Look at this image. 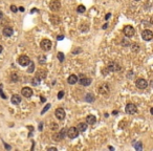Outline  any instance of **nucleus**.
I'll return each instance as SVG.
<instances>
[{"instance_id": "f257e3e1", "label": "nucleus", "mask_w": 153, "mask_h": 151, "mask_svg": "<svg viewBox=\"0 0 153 151\" xmlns=\"http://www.w3.org/2000/svg\"><path fill=\"white\" fill-rule=\"evenodd\" d=\"M98 91L100 92V94H103V96H108L110 92V87L107 83H103L99 86L98 88Z\"/></svg>"}, {"instance_id": "f03ea898", "label": "nucleus", "mask_w": 153, "mask_h": 151, "mask_svg": "<svg viewBox=\"0 0 153 151\" xmlns=\"http://www.w3.org/2000/svg\"><path fill=\"white\" fill-rule=\"evenodd\" d=\"M123 33L126 37H132V36L135 34V30H134V27L131 25H126L125 27L123 28Z\"/></svg>"}, {"instance_id": "7ed1b4c3", "label": "nucleus", "mask_w": 153, "mask_h": 151, "mask_svg": "<svg viewBox=\"0 0 153 151\" xmlns=\"http://www.w3.org/2000/svg\"><path fill=\"white\" fill-rule=\"evenodd\" d=\"M40 46H41V48L43 49V50H49V49L51 48V46H53V43H51L50 40L48 39H43L41 41V43H40Z\"/></svg>"}, {"instance_id": "20e7f679", "label": "nucleus", "mask_w": 153, "mask_h": 151, "mask_svg": "<svg viewBox=\"0 0 153 151\" xmlns=\"http://www.w3.org/2000/svg\"><path fill=\"white\" fill-rule=\"evenodd\" d=\"M107 68H108V70H109V71H114V73H118V71L122 70L121 65H119L116 62H110Z\"/></svg>"}, {"instance_id": "39448f33", "label": "nucleus", "mask_w": 153, "mask_h": 151, "mask_svg": "<svg viewBox=\"0 0 153 151\" xmlns=\"http://www.w3.org/2000/svg\"><path fill=\"white\" fill-rule=\"evenodd\" d=\"M79 130L78 128L76 127H70L68 130H67V136L69 137V139H76V136H79Z\"/></svg>"}, {"instance_id": "423d86ee", "label": "nucleus", "mask_w": 153, "mask_h": 151, "mask_svg": "<svg viewBox=\"0 0 153 151\" xmlns=\"http://www.w3.org/2000/svg\"><path fill=\"white\" fill-rule=\"evenodd\" d=\"M49 8L53 12H57V11H59L61 8V2L59 0H53L50 2V4H49Z\"/></svg>"}, {"instance_id": "0eeeda50", "label": "nucleus", "mask_w": 153, "mask_h": 151, "mask_svg": "<svg viewBox=\"0 0 153 151\" xmlns=\"http://www.w3.org/2000/svg\"><path fill=\"white\" fill-rule=\"evenodd\" d=\"M135 85L138 89H146L148 87V82L145 79H138L135 82Z\"/></svg>"}, {"instance_id": "6e6552de", "label": "nucleus", "mask_w": 153, "mask_h": 151, "mask_svg": "<svg viewBox=\"0 0 153 151\" xmlns=\"http://www.w3.org/2000/svg\"><path fill=\"white\" fill-rule=\"evenodd\" d=\"M18 63L22 66H27L28 64H31V59L27 56H20L18 58Z\"/></svg>"}, {"instance_id": "1a4fd4ad", "label": "nucleus", "mask_w": 153, "mask_h": 151, "mask_svg": "<svg viewBox=\"0 0 153 151\" xmlns=\"http://www.w3.org/2000/svg\"><path fill=\"white\" fill-rule=\"evenodd\" d=\"M125 111H126V113H128V114H134L138 111V108H136V106L134 104L130 103V104H127V106H126Z\"/></svg>"}, {"instance_id": "9d476101", "label": "nucleus", "mask_w": 153, "mask_h": 151, "mask_svg": "<svg viewBox=\"0 0 153 151\" xmlns=\"http://www.w3.org/2000/svg\"><path fill=\"white\" fill-rule=\"evenodd\" d=\"M142 37H143V39L145 40V41H150L153 38V33L149 30H145L142 33Z\"/></svg>"}, {"instance_id": "9b49d317", "label": "nucleus", "mask_w": 153, "mask_h": 151, "mask_svg": "<svg viewBox=\"0 0 153 151\" xmlns=\"http://www.w3.org/2000/svg\"><path fill=\"white\" fill-rule=\"evenodd\" d=\"M21 94L24 98H31L33 96V90H31L30 87H23L21 89Z\"/></svg>"}, {"instance_id": "f8f14e48", "label": "nucleus", "mask_w": 153, "mask_h": 151, "mask_svg": "<svg viewBox=\"0 0 153 151\" xmlns=\"http://www.w3.org/2000/svg\"><path fill=\"white\" fill-rule=\"evenodd\" d=\"M55 114H56V118L59 119V120H63L65 118V111L63 108H57L55 111Z\"/></svg>"}, {"instance_id": "ddd939ff", "label": "nucleus", "mask_w": 153, "mask_h": 151, "mask_svg": "<svg viewBox=\"0 0 153 151\" xmlns=\"http://www.w3.org/2000/svg\"><path fill=\"white\" fill-rule=\"evenodd\" d=\"M92 80L90 78H84V77H82V79L80 80V84L83 85V86H89V85L91 84Z\"/></svg>"}, {"instance_id": "4468645a", "label": "nucleus", "mask_w": 153, "mask_h": 151, "mask_svg": "<svg viewBox=\"0 0 153 151\" xmlns=\"http://www.w3.org/2000/svg\"><path fill=\"white\" fill-rule=\"evenodd\" d=\"M67 82H68V84H70V85L76 84V82H78V76H76V75L69 76V77H68V80H67Z\"/></svg>"}, {"instance_id": "2eb2a0df", "label": "nucleus", "mask_w": 153, "mask_h": 151, "mask_svg": "<svg viewBox=\"0 0 153 151\" xmlns=\"http://www.w3.org/2000/svg\"><path fill=\"white\" fill-rule=\"evenodd\" d=\"M96 118L94 116H88L86 118V123L87 124H89V125H93V124H96Z\"/></svg>"}, {"instance_id": "dca6fc26", "label": "nucleus", "mask_w": 153, "mask_h": 151, "mask_svg": "<svg viewBox=\"0 0 153 151\" xmlns=\"http://www.w3.org/2000/svg\"><path fill=\"white\" fill-rule=\"evenodd\" d=\"M2 33H3V35L6 36V37H11V36L13 35V33H14V31H13L12 27H5V28H3Z\"/></svg>"}, {"instance_id": "f3484780", "label": "nucleus", "mask_w": 153, "mask_h": 151, "mask_svg": "<svg viewBox=\"0 0 153 151\" xmlns=\"http://www.w3.org/2000/svg\"><path fill=\"white\" fill-rule=\"evenodd\" d=\"M76 128H78V130L80 132H84L87 129V123H79Z\"/></svg>"}, {"instance_id": "a211bd4d", "label": "nucleus", "mask_w": 153, "mask_h": 151, "mask_svg": "<svg viewBox=\"0 0 153 151\" xmlns=\"http://www.w3.org/2000/svg\"><path fill=\"white\" fill-rule=\"evenodd\" d=\"M11 101H12L13 104H19L21 102V97L18 96V94H14L12 97V99H11Z\"/></svg>"}, {"instance_id": "6ab92c4d", "label": "nucleus", "mask_w": 153, "mask_h": 151, "mask_svg": "<svg viewBox=\"0 0 153 151\" xmlns=\"http://www.w3.org/2000/svg\"><path fill=\"white\" fill-rule=\"evenodd\" d=\"M85 101H87V102L91 103L94 101V96L91 93V92H87L86 96H85Z\"/></svg>"}, {"instance_id": "aec40b11", "label": "nucleus", "mask_w": 153, "mask_h": 151, "mask_svg": "<svg viewBox=\"0 0 153 151\" xmlns=\"http://www.w3.org/2000/svg\"><path fill=\"white\" fill-rule=\"evenodd\" d=\"M85 11H86V8H85L84 5H79L78 8H76V12L80 13V14H82V13H85Z\"/></svg>"}, {"instance_id": "412c9836", "label": "nucleus", "mask_w": 153, "mask_h": 151, "mask_svg": "<svg viewBox=\"0 0 153 151\" xmlns=\"http://www.w3.org/2000/svg\"><path fill=\"white\" fill-rule=\"evenodd\" d=\"M31 84H33V85H39L40 84V78L35 77V78L31 80Z\"/></svg>"}, {"instance_id": "4be33fe9", "label": "nucleus", "mask_w": 153, "mask_h": 151, "mask_svg": "<svg viewBox=\"0 0 153 151\" xmlns=\"http://www.w3.org/2000/svg\"><path fill=\"white\" fill-rule=\"evenodd\" d=\"M133 147L135 148L136 150H138V151H141L142 149H143V145H142V143H135V144H133Z\"/></svg>"}, {"instance_id": "5701e85b", "label": "nucleus", "mask_w": 153, "mask_h": 151, "mask_svg": "<svg viewBox=\"0 0 153 151\" xmlns=\"http://www.w3.org/2000/svg\"><path fill=\"white\" fill-rule=\"evenodd\" d=\"M58 128H59V125H58L57 123H51L50 124V129L51 130H58Z\"/></svg>"}, {"instance_id": "b1692460", "label": "nucleus", "mask_w": 153, "mask_h": 151, "mask_svg": "<svg viewBox=\"0 0 153 151\" xmlns=\"http://www.w3.org/2000/svg\"><path fill=\"white\" fill-rule=\"evenodd\" d=\"M46 62V57L45 56H40L39 57V63L40 64H43V63Z\"/></svg>"}, {"instance_id": "393cba45", "label": "nucleus", "mask_w": 153, "mask_h": 151, "mask_svg": "<svg viewBox=\"0 0 153 151\" xmlns=\"http://www.w3.org/2000/svg\"><path fill=\"white\" fill-rule=\"evenodd\" d=\"M54 139H56V141H61V139H62V136H60V133H56V134H54Z\"/></svg>"}, {"instance_id": "a878e982", "label": "nucleus", "mask_w": 153, "mask_h": 151, "mask_svg": "<svg viewBox=\"0 0 153 151\" xmlns=\"http://www.w3.org/2000/svg\"><path fill=\"white\" fill-rule=\"evenodd\" d=\"M11 80H12L13 82H16V81H18V75H17V74H13V75L11 76Z\"/></svg>"}, {"instance_id": "bb28decb", "label": "nucleus", "mask_w": 153, "mask_h": 151, "mask_svg": "<svg viewBox=\"0 0 153 151\" xmlns=\"http://www.w3.org/2000/svg\"><path fill=\"white\" fill-rule=\"evenodd\" d=\"M132 50H133V51H138L139 50V45L138 43H135V44H133V45H132Z\"/></svg>"}, {"instance_id": "cd10ccee", "label": "nucleus", "mask_w": 153, "mask_h": 151, "mask_svg": "<svg viewBox=\"0 0 153 151\" xmlns=\"http://www.w3.org/2000/svg\"><path fill=\"white\" fill-rule=\"evenodd\" d=\"M58 59H59L60 62H62V61L64 60V55H63V53H58Z\"/></svg>"}, {"instance_id": "c85d7f7f", "label": "nucleus", "mask_w": 153, "mask_h": 151, "mask_svg": "<svg viewBox=\"0 0 153 151\" xmlns=\"http://www.w3.org/2000/svg\"><path fill=\"white\" fill-rule=\"evenodd\" d=\"M49 107H50V104H47V105L45 106V107H44V108H43V110H42V111H41V114H43V113H45V112L47 111V110H48V109H49Z\"/></svg>"}, {"instance_id": "c756f323", "label": "nucleus", "mask_w": 153, "mask_h": 151, "mask_svg": "<svg viewBox=\"0 0 153 151\" xmlns=\"http://www.w3.org/2000/svg\"><path fill=\"white\" fill-rule=\"evenodd\" d=\"M34 67H35V64H34V63L31 61V67L28 68V70H27L28 73H33V71H34Z\"/></svg>"}, {"instance_id": "7c9ffc66", "label": "nucleus", "mask_w": 153, "mask_h": 151, "mask_svg": "<svg viewBox=\"0 0 153 151\" xmlns=\"http://www.w3.org/2000/svg\"><path fill=\"white\" fill-rule=\"evenodd\" d=\"M11 11H12L13 13H16V12H18V8L15 5H11Z\"/></svg>"}, {"instance_id": "2f4dec72", "label": "nucleus", "mask_w": 153, "mask_h": 151, "mask_svg": "<svg viewBox=\"0 0 153 151\" xmlns=\"http://www.w3.org/2000/svg\"><path fill=\"white\" fill-rule=\"evenodd\" d=\"M122 42H123L122 44H123L124 46H129V44H130V43H129V41H128V40H126V39H124Z\"/></svg>"}, {"instance_id": "473e14b6", "label": "nucleus", "mask_w": 153, "mask_h": 151, "mask_svg": "<svg viewBox=\"0 0 153 151\" xmlns=\"http://www.w3.org/2000/svg\"><path fill=\"white\" fill-rule=\"evenodd\" d=\"M0 96H1L3 99H6V96L3 93V92H2V85H0Z\"/></svg>"}, {"instance_id": "72a5a7b5", "label": "nucleus", "mask_w": 153, "mask_h": 151, "mask_svg": "<svg viewBox=\"0 0 153 151\" xmlns=\"http://www.w3.org/2000/svg\"><path fill=\"white\" fill-rule=\"evenodd\" d=\"M63 96H64V91H60L59 93H58V99H62L63 98Z\"/></svg>"}, {"instance_id": "f704fd0d", "label": "nucleus", "mask_w": 153, "mask_h": 151, "mask_svg": "<svg viewBox=\"0 0 153 151\" xmlns=\"http://www.w3.org/2000/svg\"><path fill=\"white\" fill-rule=\"evenodd\" d=\"M110 17H111V14H109V13H108V14L106 15V17H105V19H106V20H108V19H109Z\"/></svg>"}, {"instance_id": "c9c22d12", "label": "nucleus", "mask_w": 153, "mask_h": 151, "mask_svg": "<svg viewBox=\"0 0 153 151\" xmlns=\"http://www.w3.org/2000/svg\"><path fill=\"white\" fill-rule=\"evenodd\" d=\"M57 39H58V40H62V39H64V36H58Z\"/></svg>"}, {"instance_id": "e433bc0d", "label": "nucleus", "mask_w": 153, "mask_h": 151, "mask_svg": "<svg viewBox=\"0 0 153 151\" xmlns=\"http://www.w3.org/2000/svg\"><path fill=\"white\" fill-rule=\"evenodd\" d=\"M19 11H20V12H24V8H23V6H20Z\"/></svg>"}, {"instance_id": "4c0bfd02", "label": "nucleus", "mask_w": 153, "mask_h": 151, "mask_svg": "<svg viewBox=\"0 0 153 151\" xmlns=\"http://www.w3.org/2000/svg\"><path fill=\"white\" fill-rule=\"evenodd\" d=\"M150 23L153 24V15L151 16V18H150Z\"/></svg>"}, {"instance_id": "58836bf2", "label": "nucleus", "mask_w": 153, "mask_h": 151, "mask_svg": "<svg viewBox=\"0 0 153 151\" xmlns=\"http://www.w3.org/2000/svg\"><path fill=\"white\" fill-rule=\"evenodd\" d=\"M47 150H57V148L53 147V148H47Z\"/></svg>"}, {"instance_id": "ea45409f", "label": "nucleus", "mask_w": 153, "mask_h": 151, "mask_svg": "<svg viewBox=\"0 0 153 151\" xmlns=\"http://www.w3.org/2000/svg\"><path fill=\"white\" fill-rule=\"evenodd\" d=\"M107 26H108V24H107V23H106V24H104V25H103V28H104V30H106Z\"/></svg>"}, {"instance_id": "a19ab883", "label": "nucleus", "mask_w": 153, "mask_h": 151, "mask_svg": "<svg viewBox=\"0 0 153 151\" xmlns=\"http://www.w3.org/2000/svg\"><path fill=\"white\" fill-rule=\"evenodd\" d=\"M5 148H6V149H11V146H8V145H6V144H5Z\"/></svg>"}, {"instance_id": "79ce46f5", "label": "nucleus", "mask_w": 153, "mask_h": 151, "mask_svg": "<svg viewBox=\"0 0 153 151\" xmlns=\"http://www.w3.org/2000/svg\"><path fill=\"white\" fill-rule=\"evenodd\" d=\"M2 50H3V47H2L1 45H0V54L2 53Z\"/></svg>"}, {"instance_id": "37998d69", "label": "nucleus", "mask_w": 153, "mask_h": 151, "mask_svg": "<svg viewBox=\"0 0 153 151\" xmlns=\"http://www.w3.org/2000/svg\"><path fill=\"white\" fill-rule=\"evenodd\" d=\"M2 16H3V14H2V12H1V11H0V19H1V18H2Z\"/></svg>"}, {"instance_id": "c03bdc74", "label": "nucleus", "mask_w": 153, "mask_h": 151, "mask_svg": "<svg viewBox=\"0 0 153 151\" xmlns=\"http://www.w3.org/2000/svg\"><path fill=\"white\" fill-rule=\"evenodd\" d=\"M150 112H151V114H153V107L151 108V110H150Z\"/></svg>"}, {"instance_id": "a18cd8bd", "label": "nucleus", "mask_w": 153, "mask_h": 151, "mask_svg": "<svg viewBox=\"0 0 153 151\" xmlns=\"http://www.w3.org/2000/svg\"><path fill=\"white\" fill-rule=\"evenodd\" d=\"M136 1H139V0H136Z\"/></svg>"}]
</instances>
